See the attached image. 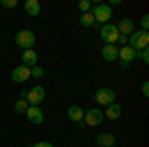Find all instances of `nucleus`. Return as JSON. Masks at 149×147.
<instances>
[{"label": "nucleus", "instance_id": "obj_1", "mask_svg": "<svg viewBox=\"0 0 149 147\" xmlns=\"http://www.w3.org/2000/svg\"><path fill=\"white\" fill-rule=\"evenodd\" d=\"M127 46L133 48L135 52H141L149 46V32L147 30H137V32H131L127 36Z\"/></svg>", "mask_w": 149, "mask_h": 147}, {"label": "nucleus", "instance_id": "obj_2", "mask_svg": "<svg viewBox=\"0 0 149 147\" xmlns=\"http://www.w3.org/2000/svg\"><path fill=\"white\" fill-rule=\"evenodd\" d=\"M92 14L95 18V22L102 24V26L103 24H109L111 16H113V12H111V8L107 4H95V6H92Z\"/></svg>", "mask_w": 149, "mask_h": 147}, {"label": "nucleus", "instance_id": "obj_3", "mask_svg": "<svg viewBox=\"0 0 149 147\" xmlns=\"http://www.w3.org/2000/svg\"><path fill=\"white\" fill-rule=\"evenodd\" d=\"M93 100H95V103H100V105H111V103H115V91L109 90V88H100V90L93 93Z\"/></svg>", "mask_w": 149, "mask_h": 147}, {"label": "nucleus", "instance_id": "obj_4", "mask_svg": "<svg viewBox=\"0 0 149 147\" xmlns=\"http://www.w3.org/2000/svg\"><path fill=\"white\" fill-rule=\"evenodd\" d=\"M16 44L20 46V48H24V50H32V46H34L36 42V36L32 30H20V32H16Z\"/></svg>", "mask_w": 149, "mask_h": 147}, {"label": "nucleus", "instance_id": "obj_5", "mask_svg": "<svg viewBox=\"0 0 149 147\" xmlns=\"http://www.w3.org/2000/svg\"><path fill=\"white\" fill-rule=\"evenodd\" d=\"M44 98H46V90H44V86H34L30 91H26V102L28 105H40V103L44 102Z\"/></svg>", "mask_w": 149, "mask_h": 147}, {"label": "nucleus", "instance_id": "obj_6", "mask_svg": "<svg viewBox=\"0 0 149 147\" xmlns=\"http://www.w3.org/2000/svg\"><path fill=\"white\" fill-rule=\"evenodd\" d=\"M100 36L105 44H117V38H119V32L115 28V24H103L100 28Z\"/></svg>", "mask_w": 149, "mask_h": 147}, {"label": "nucleus", "instance_id": "obj_7", "mask_svg": "<svg viewBox=\"0 0 149 147\" xmlns=\"http://www.w3.org/2000/svg\"><path fill=\"white\" fill-rule=\"evenodd\" d=\"M117 58L121 60V66H123V68H129V66L137 60V52H135L133 48H129V46H121V48L117 50Z\"/></svg>", "mask_w": 149, "mask_h": 147}, {"label": "nucleus", "instance_id": "obj_8", "mask_svg": "<svg viewBox=\"0 0 149 147\" xmlns=\"http://www.w3.org/2000/svg\"><path fill=\"white\" fill-rule=\"evenodd\" d=\"M103 119H105V117H103V111L97 109V107H92V109H86V111H84V121L90 125V127L100 125Z\"/></svg>", "mask_w": 149, "mask_h": 147}, {"label": "nucleus", "instance_id": "obj_9", "mask_svg": "<svg viewBox=\"0 0 149 147\" xmlns=\"http://www.w3.org/2000/svg\"><path fill=\"white\" fill-rule=\"evenodd\" d=\"M26 117H28V121L32 125H42V121H44V111L40 109V105H30L28 109H26Z\"/></svg>", "mask_w": 149, "mask_h": 147}, {"label": "nucleus", "instance_id": "obj_10", "mask_svg": "<svg viewBox=\"0 0 149 147\" xmlns=\"http://www.w3.org/2000/svg\"><path fill=\"white\" fill-rule=\"evenodd\" d=\"M12 79H14V82H16V84H24V82H26V79H30L32 78V76H30V68H26V66H16V68L12 70Z\"/></svg>", "mask_w": 149, "mask_h": 147}, {"label": "nucleus", "instance_id": "obj_11", "mask_svg": "<svg viewBox=\"0 0 149 147\" xmlns=\"http://www.w3.org/2000/svg\"><path fill=\"white\" fill-rule=\"evenodd\" d=\"M115 28H117V32L121 36H129L131 32H135V22H133L131 18H121Z\"/></svg>", "mask_w": 149, "mask_h": 147}, {"label": "nucleus", "instance_id": "obj_12", "mask_svg": "<svg viewBox=\"0 0 149 147\" xmlns=\"http://www.w3.org/2000/svg\"><path fill=\"white\" fill-rule=\"evenodd\" d=\"M117 50H119V46H115V44H103L102 58L105 62H115L117 60Z\"/></svg>", "mask_w": 149, "mask_h": 147}, {"label": "nucleus", "instance_id": "obj_13", "mask_svg": "<svg viewBox=\"0 0 149 147\" xmlns=\"http://www.w3.org/2000/svg\"><path fill=\"white\" fill-rule=\"evenodd\" d=\"M24 10L28 16H40L42 14V4L38 0H26L24 2Z\"/></svg>", "mask_w": 149, "mask_h": 147}, {"label": "nucleus", "instance_id": "obj_14", "mask_svg": "<svg viewBox=\"0 0 149 147\" xmlns=\"http://www.w3.org/2000/svg\"><path fill=\"white\" fill-rule=\"evenodd\" d=\"M121 105L119 103H111V105H107L105 107V111H103V117H107V119H111V121H115V119H119L121 117Z\"/></svg>", "mask_w": 149, "mask_h": 147}, {"label": "nucleus", "instance_id": "obj_15", "mask_svg": "<svg viewBox=\"0 0 149 147\" xmlns=\"http://www.w3.org/2000/svg\"><path fill=\"white\" fill-rule=\"evenodd\" d=\"M22 62L26 68H34L38 66V54H36L34 50H24L22 52Z\"/></svg>", "mask_w": 149, "mask_h": 147}, {"label": "nucleus", "instance_id": "obj_16", "mask_svg": "<svg viewBox=\"0 0 149 147\" xmlns=\"http://www.w3.org/2000/svg\"><path fill=\"white\" fill-rule=\"evenodd\" d=\"M95 143L100 147H113L115 145V137L111 133H100L95 137Z\"/></svg>", "mask_w": 149, "mask_h": 147}, {"label": "nucleus", "instance_id": "obj_17", "mask_svg": "<svg viewBox=\"0 0 149 147\" xmlns=\"http://www.w3.org/2000/svg\"><path fill=\"white\" fill-rule=\"evenodd\" d=\"M84 111L86 109H81L80 105H72V107H68V117L72 121L80 123V121H84Z\"/></svg>", "mask_w": 149, "mask_h": 147}, {"label": "nucleus", "instance_id": "obj_18", "mask_svg": "<svg viewBox=\"0 0 149 147\" xmlns=\"http://www.w3.org/2000/svg\"><path fill=\"white\" fill-rule=\"evenodd\" d=\"M80 24H81V26H86V28H92L93 24H95V18H93L92 10L81 14V16H80Z\"/></svg>", "mask_w": 149, "mask_h": 147}, {"label": "nucleus", "instance_id": "obj_19", "mask_svg": "<svg viewBox=\"0 0 149 147\" xmlns=\"http://www.w3.org/2000/svg\"><path fill=\"white\" fill-rule=\"evenodd\" d=\"M28 107H30V105H28V102H26V100H22V98L14 103V111L20 113V115H22V113H26V109H28Z\"/></svg>", "mask_w": 149, "mask_h": 147}, {"label": "nucleus", "instance_id": "obj_20", "mask_svg": "<svg viewBox=\"0 0 149 147\" xmlns=\"http://www.w3.org/2000/svg\"><path fill=\"white\" fill-rule=\"evenodd\" d=\"M78 8L81 10V14H84V12H90L92 10V2H90V0H80V2H78Z\"/></svg>", "mask_w": 149, "mask_h": 147}, {"label": "nucleus", "instance_id": "obj_21", "mask_svg": "<svg viewBox=\"0 0 149 147\" xmlns=\"http://www.w3.org/2000/svg\"><path fill=\"white\" fill-rule=\"evenodd\" d=\"M137 60H141L143 64H149V48H145V50L137 52Z\"/></svg>", "mask_w": 149, "mask_h": 147}, {"label": "nucleus", "instance_id": "obj_22", "mask_svg": "<svg viewBox=\"0 0 149 147\" xmlns=\"http://www.w3.org/2000/svg\"><path fill=\"white\" fill-rule=\"evenodd\" d=\"M30 76H32V78H42V76H44V68H40V66L30 68Z\"/></svg>", "mask_w": 149, "mask_h": 147}, {"label": "nucleus", "instance_id": "obj_23", "mask_svg": "<svg viewBox=\"0 0 149 147\" xmlns=\"http://www.w3.org/2000/svg\"><path fill=\"white\" fill-rule=\"evenodd\" d=\"M0 4H2L4 8H16V6H18V0H2Z\"/></svg>", "mask_w": 149, "mask_h": 147}, {"label": "nucleus", "instance_id": "obj_24", "mask_svg": "<svg viewBox=\"0 0 149 147\" xmlns=\"http://www.w3.org/2000/svg\"><path fill=\"white\" fill-rule=\"evenodd\" d=\"M139 24H141V30H147V32H149V16H147V14H145V16H141Z\"/></svg>", "mask_w": 149, "mask_h": 147}, {"label": "nucleus", "instance_id": "obj_25", "mask_svg": "<svg viewBox=\"0 0 149 147\" xmlns=\"http://www.w3.org/2000/svg\"><path fill=\"white\" fill-rule=\"evenodd\" d=\"M141 95H145V98L149 95V82H143L141 84Z\"/></svg>", "mask_w": 149, "mask_h": 147}, {"label": "nucleus", "instance_id": "obj_26", "mask_svg": "<svg viewBox=\"0 0 149 147\" xmlns=\"http://www.w3.org/2000/svg\"><path fill=\"white\" fill-rule=\"evenodd\" d=\"M32 147H54L50 141H38V143H34Z\"/></svg>", "mask_w": 149, "mask_h": 147}, {"label": "nucleus", "instance_id": "obj_27", "mask_svg": "<svg viewBox=\"0 0 149 147\" xmlns=\"http://www.w3.org/2000/svg\"><path fill=\"white\" fill-rule=\"evenodd\" d=\"M117 42H119L121 46H127V36H121V34H119V38H117Z\"/></svg>", "mask_w": 149, "mask_h": 147}, {"label": "nucleus", "instance_id": "obj_28", "mask_svg": "<svg viewBox=\"0 0 149 147\" xmlns=\"http://www.w3.org/2000/svg\"><path fill=\"white\" fill-rule=\"evenodd\" d=\"M113 147H117V145H113Z\"/></svg>", "mask_w": 149, "mask_h": 147}]
</instances>
